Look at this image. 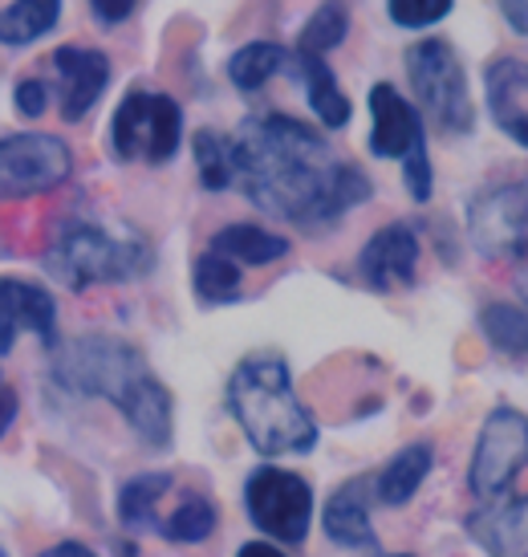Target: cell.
I'll return each instance as SVG.
<instances>
[{
  "mask_svg": "<svg viewBox=\"0 0 528 557\" xmlns=\"http://www.w3.org/2000/svg\"><path fill=\"white\" fill-rule=\"evenodd\" d=\"M403 65L423 123H431L439 135H451V139L472 135L476 102H472V86H467L460 53L443 37H423L403 53Z\"/></svg>",
  "mask_w": 528,
  "mask_h": 557,
  "instance_id": "5b68a950",
  "label": "cell"
},
{
  "mask_svg": "<svg viewBox=\"0 0 528 557\" xmlns=\"http://www.w3.org/2000/svg\"><path fill=\"white\" fill-rule=\"evenodd\" d=\"M431 465H436L431 444H406V448L394 451V460L378 472V480H374V496H378L382 505H390V509H399V505H406V500L423 488V480H427Z\"/></svg>",
  "mask_w": 528,
  "mask_h": 557,
  "instance_id": "ffe728a7",
  "label": "cell"
},
{
  "mask_svg": "<svg viewBox=\"0 0 528 557\" xmlns=\"http://www.w3.org/2000/svg\"><path fill=\"white\" fill-rule=\"evenodd\" d=\"M135 9H139V0H90V13L102 29H118L123 21H130Z\"/></svg>",
  "mask_w": 528,
  "mask_h": 557,
  "instance_id": "4dcf8cb0",
  "label": "cell"
},
{
  "mask_svg": "<svg viewBox=\"0 0 528 557\" xmlns=\"http://www.w3.org/2000/svg\"><path fill=\"white\" fill-rule=\"evenodd\" d=\"M236 557H289V554H285L280 545H273V542H244Z\"/></svg>",
  "mask_w": 528,
  "mask_h": 557,
  "instance_id": "836d02e7",
  "label": "cell"
},
{
  "mask_svg": "<svg viewBox=\"0 0 528 557\" xmlns=\"http://www.w3.org/2000/svg\"><path fill=\"white\" fill-rule=\"evenodd\" d=\"M78 557H98L93 549H86V545H78Z\"/></svg>",
  "mask_w": 528,
  "mask_h": 557,
  "instance_id": "d590c367",
  "label": "cell"
},
{
  "mask_svg": "<svg viewBox=\"0 0 528 557\" xmlns=\"http://www.w3.org/2000/svg\"><path fill=\"white\" fill-rule=\"evenodd\" d=\"M13 419H16V391H0V435L13 428Z\"/></svg>",
  "mask_w": 528,
  "mask_h": 557,
  "instance_id": "d6a6232c",
  "label": "cell"
},
{
  "mask_svg": "<svg viewBox=\"0 0 528 557\" xmlns=\"http://www.w3.org/2000/svg\"><path fill=\"white\" fill-rule=\"evenodd\" d=\"M224 399L261 456H305L322 440L313 411L297 399L289 367L273 355L244 358L228 379Z\"/></svg>",
  "mask_w": 528,
  "mask_h": 557,
  "instance_id": "3957f363",
  "label": "cell"
},
{
  "mask_svg": "<svg viewBox=\"0 0 528 557\" xmlns=\"http://www.w3.org/2000/svg\"><path fill=\"white\" fill-rule=\"evenodd\" d=\"M244 509L264 537L280 545H301L313 529V488L289 468L264 465L244 480Z\"/></svg>",
  "mask_w": 528,
  "mask_h": 557,
  "instance_id": "52a82bcc",
  "label": "cell"
},
{
  "mask_svg": "<svg viewBox=\"0 0 528 557\" xmlns=\"http://www.w3.org/2000/svg\"><path fill=\"white\" fill-rule=\"evenodd\" d=\"M525 9H528V0H500V13H504V21L513 25L516 37H525V33H528V16H525Z\"/></svg>",
  "mask_w": 528,
  "mask_h": 557,
  "instance_id": "1f68e13d",
  "label": "cell"
},
{
  "mask_svg": "<svg viewBox=\"0 0 528 557\" xmlns=\"http://www.w3.org/2000/svg\"><path fill=\"white\" fill-rule=\"evenodd\" d=\"M0 391H4V379H0Z\"/></svg>",
  "mask_w": 528,
  "mask_h": 557,
  "instance_id": "74e56055",
  "label": "cell"
},
{
  "mask_svg": "<svg viewBox=\"0 0 528 557\" xmlns=\"http://www.w3.org/2000/svg\"><path fill=\"white\" fill-rule=\"evenodd\" d=\"M528 460V423L525 411L516 407H496L483 419L476 451H472V468H467V484L476 500H492V496L513 493Z\"/></svg>",
  "mask_w": 528,
  "mask_h": 557,
  "instance_id": "ba28073f",
  "label": "cell"
},
{
  "mask_svg": "<svg viewBox=\"0 0 528 557\" xmlns=\"http://www.w3.org/2000/svg\"><path fill=\"white\" fill-rule=\"evenodd\" d=\"M525 493L492 496L467 517V533L488 557H525Z\"/></svg>",
  "mask_w": 528,
  "mask_h": 557,
  "instance_id": "9a60e30c",
  "label": "cell"
},
{
  "mask_svg": "<svg viewBox=\"0 0 528 557\" xmlns=\"http://www.w3.org/2000/svg\"><path fill=\"white\" fill-rule=\"evenodd\" d=\"M289 65L297 70V82H301L305 102H310V110L317 114V123L326 126V131H342V126H350V119H354V107H350L345 90L338 86V78H334V70H329L326 58H313V53H293V58H289Z\"/></svg>",
  "mask_w": 528,
  "mask_h": 557,
  "instance_id": "e0dca14e",
  "label": "cell"
},
{
  "mask_svg": "<svg viewBox=\"0 0 528 557\" xmlns=\"http://www.w3.org/2000/svg\"><path fill=\"white\" fill-rule=\"evenodd\" d=\"M46 269L65 289H93V285H123L139 281L155 269V252L142 236H118L93 220H65L46 252Z\"/></svg>",
  "mask_w": 528,
  "mask_h": 557,
  "instance_id": "277c9868",
  "label": "cell"
},
{
  "mask_svg": "<svg viewBox=\"0 0 528 557\" xmlns=\"http://www.w3.org/2000/svg\"><path fill=\"white\" fill-rule=\"evenodd\" d=\"M236 184L261 212L297 228H326L374 196L370 175L334 156L310 123L256 114L232 139Z\"/></svg>",
  "mask_w": 528,
  "mask_h": 557,
  "instance_id": "6da1fadb",
  "label": "cell"
},
{
  "mask_svg": "<svg viewBox=\"0 0 528 557\" xmlns=\"http://www.w3.org/2000/svg\"><path fill=\"white\" fill-rule=\"evenodd\" d=\"M427 151V126L415 102L399 94L390 82L370 86V156L374 159H411Z\"/></svg>",
  "mask_w": 528,
  "mask_h": 557,
  "instance_id": "8fae6325",
  "label": "cell"
},
{
  "mask_svg": "<svg viewBox=\"0 0 528 557\" xmlns=\"http://www.w3.org/2000/svg\"><path fill=\"white\" fill-rule=\"evenodd\" d=\"M41 557H78V542H62L53 545V549H46Z\"/></svg>",
  "mask_w": 528,
  "mask_h": 557,
  "instance_id": "e575fe53",
  "label": "cell"
},
{
  "mask_svg": "<svg viewBox=\"0 0 528 557\" xmlns=\"http://www.w3.org/2000/svg\"><path fill=\"white\" fill-rule=\"evenodd\" d=\"M216 521L219 517H216V509H212V500H203V496H187L172 517H163V521H159V533L175 545H200L216 533Z\"/></svg>",
  "mask_w": 528,
  "mask_h": 557,
  "instance_id": "83f0119b",
  "label": "cell"
},
{
  "mask_svg": "<svg viewBox=\"0 0 528 557\" xmlns=\"http://www.w3.org/2000/svg\"><path fill=\"white\" fill-rule=\"evenodd\" d=\"M53 70H58V107H62L65 123H81L98 98L106 94L110 86V58L102 49L90 46H62L53 53Z\"/></svg>",
  "mask_w": 528,
  "mask_h": 557,
  "instance_id": "5bb4252c",
  "label": "cell"
},
{
  "mask_svg": "<svg viewBox=\"0 0 528 557\" xmlns=\"http://www.w3.org/2000/svg\"><path fill=\"white\" fill-rule=\"evenodd\" d=\"M525 180L492 184L467 203V236L492 261H525Z\"/></svg>",
  "mask_w": 528,
  "mask_h": 557,
  "instance_id": "30bf717a",
  "label": "cell"
},
{
  "mask_svg": "<svg viewBox=\"0 0 528 557\" xmlns=\"http://www.w3.org/2000/svg\"><path fill=\"white\" fill-rule=\"evenodd\" d=\"M289 248H293L289 236L268 233L261 224H228V228H219V233L212 236V252L228 257V261L240 264V269H264V264L289 257Z\"/></svg>",
  "mask_w": 528,
  "mask_h": 557,
  "instance_id": "d6986e66",
  "label": "cell"
},
{
  "mask_svg": "<svg viewBox=\"0 0 528 557\" xmlns=\"http://www.w3.org/2000/svg\"><path fill=\"white\" fill-rule=\"evenodd\" d=\"M191 156H196V171H200L203 191H228L236 184V159L228 135H219V131H196Z\"/></svg>",
  "mask_w": 528,
  "mask_h": 557,
  "instance_id": "484cf974",
  "label": "cell"
},
{
  "mask_svg": "<svg viewBox=\"0 0 528 557\" xmlns=\"http://www.w3.org/2000/svg\"><path fill=\"white\" fill-rule=\"evenodd\" d=\"M191 285H196V297H200L203 306H232L236 297H240V285H244V273H240V264H232L228 257H219V252H203L196 269H191Z\"/></svg>",
  "mask_w": 528,
  "mask_h": 557,
  "instance_id": "d4e9b609",
  "label": "cell"
},
{
  "mask_svg": "<svg viewBox=\"0 0 528 557\" xmlns=\"http://www.w3.org/2000/svg\"><path fill=\"white\" fill-rule=\"evenodd\" d=\"M451 4H455V0H387V13L399 29L419 33V29L439 25V21H448Z\"/></svg>",
  "mask_w": 528,
  "mask_h": 557,
  "instance_id": "f1b7e54d",
  "label": "cell"
},
{
  "mask_svg": "<svg viewBox=\"0 0 528 557\" xmlns=\"http://www.w3.org/2000/svg\"><path fill=\"white\" fill-rule=\"evenodd\" d=\"M528 78H525V62L520 58H496V62L483 70V102H488V114L492 123L516 143V147H528Z\"/></svg>",
  "mask_w": 528,
  "mask_h": 557,
  "instance_id": "2e32d148",
  "label": "cell"
},
{
  "mask_svg": "<svg viewBox=\"0 0 528 557\" xmlns=\"http://www.w3.org/2000/svg\"><path fill=\"white\" fill-rule=\"evenodd\" d=\"M74 171V151L58 135H4L0 139V200H25L62 187Z\"/></svg>",
  "mask_w": 528,
  "mask_h": 557,
  "instance_id": "9c48e42d",
  "label": "cell"
},
{
  "mask_svg": "<svg viewBox=\"0 0 528 557\" xmlns=\"http://www.w3.org/2000/svg\"><path fill=\"white\" fill-rule=\"evenodd\" d=\"M345 37H350V9H345L342 0H322L313 16L305 21V29L297 37V49L293 53H313V58H329L334 49L342 46Z\"/></svg>",
  "mask_w": 528,
  "mask_h": 557,
  "instance_id": "cb8c5ba5",
  "label": "cell"
},
{
  "mask_svg": "<svg viewBox=\"0 0 528 557\" xmlns=\"http://www.w3.org/2000/svg\"><path fill=\"white\" fill-rule=\"evenodd\" d=\"M357 273L378 294L415 285V277H419V236H415V228L411 224L378 228L357 252Z\"/></svg>",
  "mask_w": 528,
  "mask_h": 557,
  "instance_id": "4fadbf2b",
  "label": "cell"
},
{
  "mask_svg": "<svg viewBox=\"0 0 528 557\" xmlns=\"http://www.w3.org/2000/svg\"><path fill=\"white\" fill-rule=\"evenodd\" d=\"M13 107H16V114H25V119H41V114L49 110V86L46 82H37V78L16 82Z\"/></svg>",
  "mask_w": 528,
  "mask_h": 557,
  "instance_id": "f546056e",
  "label": "cell"
},
{
  "mask_svg": "<svg viewBox=\"0 0 528 557\" xmlns=\"http://www.w3.org/2000/svg\"><path fill=\"white\" fill-rule=\"evenodd\" d=\"M184 147V107L172 94L130 90L110 119V156L118 163L163 168Z\"/></svg>",
  "mask_w": 528,
  "mask_h": 557,
  "instance_id": "8992f818",
  "label": "cell"
},
{
  "mask_svg": "<svg viewBox=\"0 0 528 557\" xmlns=\"http://www.w3.org/2000/svg\"><path fill=\"white\" fill-rule=\"evenodd\" d=\"M53 350H58L53 379L65 391L86 395V399H106L142 444H151V448L172 444V391L155 379L139 346L110 338V334H81Z\"/></svg>",
  "mask_w": 528,
  "mask_h": 557,
  "instance_id": "7a4b0ae2",
  "label": "cell"
},
{
  "mask_svg": "<svg viewBox=\"0 0 528 557\" xmlns=\"http://www.w3.org/2000/svg\"><path fill=\"white\" fill-rule=\"evenodd\" d=\"M21 330L37 334V342L53 350L58 346V301L33 281L0 277V358L13 355Z\"/></svg>",
  "mask_w": 528,
  "mask_h": 557,
  "instance_id": "7c38bea8",
  "label": "cell"
},
{
  "mask_svg": "<svg viewBox=\"0 0 528 557\" xmlns=\"http://www.w3.org/2000/svg\"><path fill=\"white\" fill-rule=\"evenodd\" d=\"M172 488V472H139L118 488V521L126 529H142L151 521L155 505Z\"/></svg>",
  "mask_w": 528,
  "mask_h": 557,
  "instance_id": "4316f807",
  "label": "cell"
},
{
  "mask_svg": "<svg viewBox=\"0 0 528 557\" xmlns=\"http://www.w3.org/2000/svg\"><path fill=\"white\" fill-rule=\"evenodd\" d=\"M62 0H0V46L21 49L58 29Z\"/></svg>",
  "mask_w": 528,
  "mask_h": 557,
  "instance_id": "44dd1931",
  "label": "cell"
},
{
  "mask_svg": "<svg viewBox=\"0 0 528 557\" xmlns=\"http://www.w3.org/2000/svg\"><path fill=\"white\" fill-rule=\"evenodd\" d=\"M289 58H293V49H285L280 41H249L228 58V82L240 94H256L277 78L280 70H289Z\"/></svg>",
  "mask_w": 528,
  "mask_h": 557,
  "instance_id": "7402d4cb",
  "label": "cell"
},
{
  "mask_svg": "<svg viewBox=\"0 0 528 557\" xmlns=\"http://www.w3.org/2000/svg\"><path fill=\"white\" fill-rule=\"evenodd\" d=\"M374 557H411V554H374Z\"/></svg>",
  "mask_w": 528,
  "mask_h": 557,
  "instance_id": "8d00e7d4",
  "label": "cell"
},
{
  "mask_svg": "<svg viewBox=\"0 0 528 557\" xmlns=\"http://www.w3.org/2000/svg\"><path fill=\"white\" fill-rule=\"evenodd\" d=\"M322 529L334 545L342 549H374L378 545V533L370 525V509H366V488L362 480L354 484H342L338 493L326 500L322 509Z\"/></svg>",
  "mask_w": 528,
  "mask_h": 557,
  "instance_id": "ac0fdd59",
  "label": "cell"
},
{
  "mask_svg": "<svg viewBox=\"0 0 528 557\" xmlns=\"http://www.w3.org/2000/svg\"><path fill=\"white\" fill-rule=\"evenodd\" d=\"M480 330L496 355L525 362V350H528L525 306H516V301H488L480 310Z\"/></svg>",
  "mask_w": 528,
  "mask_h": 557,
  "instance_id": "603a6c76",
  "label": "cell"
}]
</instances>
